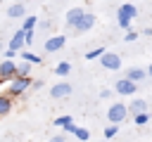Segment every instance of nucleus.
<instances>
[{"instance_id": "14", "label": "nucleus", "mask_w": 152, "mask_h": 142, "mask_svg": "<svg viewBox=\"0 0 152 142\" xmlns=\"http://www.w3.org/2000/svg\"><path fill=\"white\" fill-rule=\"evenodd\" d=\"M147 76V71L145 69H138V66H131L128 71H126V76L124 78H128V80H133V83H138V80H142Z\"/></svg>"}, {"instance_id": "35", "label": "nucleus", "mask_w": 152, "mask_h": 142, "mask_svg": "<svg viewBox=\"0 0 152 142\" xmlns=\"http://www.w3.org/2000/svg\"><path fill=\"white\" fill-rule=\"evenodd\" d=\"M0 2H2V0H0Z\"/></svg>"}, {"instance_id": "28", "label": "nucleus", "mask_w": 152, "mask_h": 142, "mask_svg": "<svg viewBox=\"0 0 152 142\" xmlns=\"http://www.w3.org/2000/svg\"><path fill=\"white\" fill-rule=\"evenodd\" d=\"M100 97H102V99H109V97H112V90H109V88H102V90H100Z\"/></svg>"}, {"instance_id": "12", "label": "nucleus", "mask_w": 152, "mask_h": 142, "mask_svg": "<svg viewBox=\"0 0 152 142\" xmlns=\"http://www.w3.org/2000/svg\"><path fill=\"white\" fill-rule=\"evenodd\" d=\"M12 106H14V99L2 92V95H0V118H5V116L12 111Z\"/></svg>"}, {"instance_id": "24", "label": "nucleus", "mask_w": 152, "mask_h": 142, "mask_svg": "<svg viewBox=\"0 0 152 142\" xmlns=\"http://www.w3.org/2000/svg\"><path fill=\"white\" fill-rule=\"evenodd\" d=\"M116 133H119V125H107V128H104V140L116 137Z\"/></svg>"}, {"instance_id": "33", "label": "nucleus", "mask_w": 152, "mask_h": 142, "mask_svg": "<svg viewBox=\"0 0 152 142\" xmlns=\"http://www.w3.org/2000/svg\"><path fill=\"white\" fill-rule=\"evenodd\" d=\"M102 142H112V140H102Z\"/></svg>"}, {"instance_id": "10", "label": "nucleus", "mask_w": 152, "mask_h": 142, "mask_svg": "<svg viewBox=\"0 0 152 142\" xmlns=\"http://www.w3.org/2000/svg\"><path fill=\"white\" fill-rule=\"evenodd\" d=\"M95 21H97V19H95V14L86 12V14L81 17V21L76 24V28H74V31H78V33H86V31H90V28L95 26Z\"/></svg>"}, {"instance_id": "13", "label": "nucleus", "mask_w": 152, "mask_h": 142, "mask_svg": "<svg viewBox=\"0 0 152 142\" xmlns=\"http://www.w3.org/2000/svg\"><path fill=\"white\" fill-rule=\"evenodd\" d=\"M7 47H10V50H17V52L24 47V31H21V28L14 31V36L10 38V45H7Z\"/></svg>"}, {"instance_id": "23", "label": "nucleus", "mask_w": 152, "mask_h": 142, "mask_svg": "<svg viewBox=\"0 0 152 142\" xmlns=\"http://www.w3.org/2000/svg\"><path fill=\"white\" fill-rule=\"evenodd\" d=\"M147 121H150V114H147V111H142V114H135V116H133V123H135V125H145Z\"/></svg>"}, {"instance_id": "7", "label": "nucleus", "mask_w": 152, "mask_h": 142, "mask_svg": "<svg viewBox=\"0 0 152 142\" xmlns=\"http://www.w3.org/2000/svg\"><path fill=\"white\" fill-rule=\"evenodd\" d=\"M14 76H17V62H14V59H5V62H0V78H2V83L12 80Z\"/></svg>"}, {"instance_id": "29", "label": "nucleus", "mask_w": 152, "mask_h": 142, "mask_svg": "<svg viewBox=\"0 0 152 142\" xmlns=\"http://www.w3.org/2000/svg\"><path fill=\"white\" fill-rule=\"evenodd\" d=\"M43 88V80H31V90H40Z\"/></svg>"}, {"instance_id": "5", "label": "nucleus", "mask_w": 152, "mask_h": 142, "mask_svg": "<svg viewBox=\"0 0 152 142\" xmlns=\"http://www.w3.org/2000/svg\"><path fill=\"white\" fill-rule=\"evenodd\" d=\"M69 95H71V83H66V80H59V83H55L50 88V97L52 99H66Z\"/></svg>"}, {"instance_id": "30", "label": "nucleus", "mask_w": 152, "mask_h": 142, "mask_svg": "<svg viewBox=\"0 0 152 142\" xmlns=\"http://www.w3.org/2000/svg\"><path fill=\"white\" fill-rule=\"evenodd\" d=\"M142 33H145V36H152V26H147V28H145Z\"/></svg>"}, {"instance_id": "11", "label": "nucleus", "mask_w": 152, "mask_h": 142, "mask_svg": "<svg viewBox=\"0 0 152 142\" xmlns=\"http://www.w3.org/2000/svg\"><path fill=\"white\" fill-rule=\"evenodd\" d=\"M7 17L10 19H24L26 17V7L21 2H12V5H7Z\"/></svg>"}, {"instance_id": "4", "label": "nucleus", "mask_w": 152, "mask_h": 142, "mask_svg": "<svg viewBox=\"0 0 152 142\" xmlns=\"http://www.w3.org/2000/svg\"><path fill=\"white\" fill-rule=\"evenodd\" d=\"M135 90H138V83H133V80H128V78H119V80L114 83V92L121 95V97H133Z\"/></svg>"}, {"instance_id": "32", "label": "nucleus", "mask_w": 152, "mask_h": 142, "mask_svg": "<svg viewBox=\"0 0 152 142\" xmlns=\"http://www.w3.org/2000/svg\"><path fill=\"white\" fill-rule=\"evenodd\" d=\"M0 50H5V45H2V43H0Z\"/></svg>"}, {"instance_id": "27", "label": "nucleus", "mask_w": 152, "mask_h": 142, "mask_svg": "<svg viewBox=\"0 0 152 142\" xmlns=\"http://www.w3.org/2000/svg\"><path fill=\"white\" fill-rule=\"evenodd\" d=\"M48 142H66V135H64V133H59V135H52Z\"/></svg>"}, {"instance_id": "31", "label": "nucleus", "mask_w": 152, "mask_h": 142, "mask_svg": "<svg viewBox=\"0 0 152 142\" xmlns=\"http://www.w3.org/2000/svg\"><path fill=\"white\" fill-rule=\"evenodd\" d=\"M147 76H152V64H150V66H147Z\"/></svg>"}, {"instance_id": "16", "label": "nucleus", "mask_w": 152, "mask_h": 142, "mask_svg": "<svg viewBox=\"0 0 152 142\" xmlns=\"http://www.w3.org/2000/svg\"><path fill=\"white\" fill-rule=\"evenodd\" d=\"M19 57H21L24 62H28L31 66H33V64H43V59H40L38 54H33V52H28V50H21V52H19Z\"/></svg>"}, {"instance_id": "3", "label": "nucleus", "mask_w": 152, "mask_h": 142, "mask_svg": "<svg viewBox=\"0 0 152 142\" xmlns=\"http://www.w3.org/2000/svg\"><path fill=\"white\" fill-rule=\"evenodd\" d=\"M126 118H128V109H126L124 102H114V104L107 109V121H109V125H119V123H124Z\"/></svg>"}, {"instance_id": "17", "label": "nucleus", "mask_w": 152, "mask_h": 142, "mask_svg": "<svg viewBox=\"0 0 152 142\" xmlns=\"http://www.w3.org/2000/svg\"><path fill=\"white\" fill-rule=\"evenodd\" d=\"M17 76L19 78H28L31 76V64L28 62H17Z\"/></svg>"}, {"instance_id": "22", "label": "nucleus", "mask_w": 152, "mask_h": 142, "mask_svg": "<svg viewBox=\"0 0 152 142\" xmlns=\"http://www.w3.org/2000/svg\"><path fill=\"white\" fill-rule=\"evenodd\" d=\"M104 52H107L104 47H95V50H90V52H86V59H100V57H102Z\"/></svg>"}, {"instance_id": "2", "label": "nucleus", "mask_w": 152, "mask_h": 142, "mask_svg": "<svg viewBox=\"0 0 152 142\" xmlns=\"http://www.w3.org/2000/svg\"><path fill=\"white\" fill-rule=\"evenodd\" d=\"M31 80H33L31 76H28V78H19V76H14L12 80H7V92H5V95H10L12 99L19 97V95H24V92L31 88Z\"/></svg>"}, {"instance_id": "20", "label": "nucleus", "mask_w": 152, "mask_h": 142, "mask_svg": "<svg viewBox=\"0 0 152 142\" xmlns=\"http://www.w3.org/2000/svg\"><path fill=\"white\" fill-rule=\"evenodd\" d=\"M55 73H57V76H69V73H71V64H69V62H59V64L55 66Z\"/></svg>"}, {"instance_id": "19", "label": "nucleus", "mask_w": 152, "mask_h": 142, "mask_svg": "<svg viewBox=\"0 0 152 142\" xmlns=\"http://www.w3.org/2000/svg\"><path fill=\"white\" fill-rule=\"evenodd\" d=\"M71 135H74L76 140H81V142H88V140H90V130H88V128H78V125H76V130H74Z\"/></svg>"}, {"instance_id": "1", "label": "nucleus", "mask_w": 152, "mask_h": 142, "mask_svg": "<svg viewBox=\"0 0 152 142\" xmlns=\"http://www.w3.org/2000/svg\"><path fill=\"white\" fill-rule=\"evenodd\" d=\"M135 17H138V7H135V5H131V2L119 5V9H116V24H119L121 28L131 31V24H133Z\"/></svg>"}, {"instance_id": "6", "label": "nucleus", "mask_w": 152, "mask_h": 142, "mask_svg": "<svg viewBox=\"0 0 152 142\" xmlns=\"http://www.w3.org/2000/svg\"><path fill=\"white\" fill-rule=\"evenodd\" d=\"M100 64H102L104 69H109V71H119V69H121V57H119L116 52H104V54L100 57Z\"/></svg>"}, {"instance_id": "8", "label": "nucleus", "mask_w": 152, "mask_h": 142, "mask_svg": "<svg viewBox=\"0 0 152 142\" xmlns=\"http://www.w3.org/2000/svg\"><path fill=\"white\" fill-rule=\"evenodd\" d=\"M43 45H45V52H59V50L66 45V36H52V38H48Z\"/></svg>"}, {"instance_id": "9", "label": "nucleus", "mask_w": 152, "mask_h": 142, "mask_svg": "<svg viewBox=\"0 0 152 142\" xmlns=\"http://www.w3.org/2000/svg\"><path fill=\"white\" fill-rule=\"evenodd\" d=\"M86 14V9L83 7H71L69 12H66V17H64V21H66V26L69 28H76V24L81 21V17Z\"/></svg>"}, {"instance_id": "15", "label": "nucleus", "mask_w": 152, "mask_h": 142, "mask_svg": "<svg viewBox=\"0 0 152 142\" xmlns=\"http://www.w3.org/2000/svg\"><path fill=\"white\" fill-rule=\"evenodd\" d=\"M126 109H128V114H142V111H147V102L145 99H133L131 104H126Z\"/></svg>"}, {"instance_id": "18", "label": "nucleus", "mask_w": 152, "mask_h": 142, "mask_svg": "<svg viewBox=\"0 0 152 142\" xmlns=\"http://www.w3.org/2000/svg\"><path fill=\"white\" fill-rule=\"evenodd\" d=\"M36 24H38V17H36V14H28V17H24L21 31H33V28H36Z\"/></svg>"}, {"instance_id": "21", "label": "nucleus", "mask_w": 152, "mask_h": 142, "mask_svg": "<svg viewBox=\"0 0 152 142\" xmlns=\"http://www.w3.org/2000/svg\"><path fill=\"white\" fill-rule=\"evenodd\" d=\"M69 123H74V116H69V114L55 118V125H57V128H64V125H69Z\"/></svg>"}, {"instance_id": "25", "label": "nucleus", "mask_w": 152, "mask_h": 142, "mask_svg": "<svg viewBox=\"0 0 152 142\" xmlns=\"http://www.w3.org/2000/svg\"><path fill=\"white\" fill-rule=\"evenodd\" d=\"M2 54H5V59H14L19 52H17V50H10V47H5V50H2Z\"/></svg>"}, {"instance_id": "26", "label": "nucleus", "mask_w": 152, "mask_h": 142, "mask_svg": "<svg viewBox=\"0 0 152 142\" xmlns=\"http://www.w3.org/2000/svg\"><path fill=\"white\" fill-rule=\"evenodd\" d=\"M135 38H138V33H135V31H126V36H124V40H126V43H133Z\"/></svg>"}, {"instance_id": "34", "label": "nucleus", "mask_w": 152, "mask_h": 142, "mask_svg": "<svg viewBox=\"0 0 152 142\" xmlns=\"http://www.w3.org/2000/svg\"><path fill=\"white\" fill-rule=\"evenodd\" d=\"M0 85H2V78H0Z\"/></svg>"}]
</instances>
